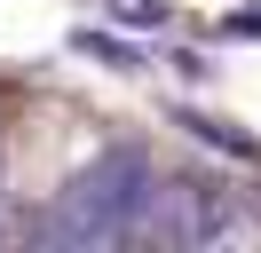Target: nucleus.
Listing matches in <instances>:
<instances>
[{
	"label": "nucleus",
	"mask_w": 261,
	"mask_h": 253,
	"mask_svg": "<svg viewBox=\"0 0 261 253\" xmlns=\"http://www.w3.org/2000/svg\"><path fill=\"white\" fill-rule=\"evenodd\" d=\"M143 206H150L143 150H103L95 166H80L56 190V206L40 214V237L48 245H127L143 230Z\"/></svg>",
	"instance_id": "f257e3e1"
},
{
	"label": "nucleus",
	"mask_w": 261,
	"mask_h": 253,
	"mask_svg": "<svg viewBox=\"0 0 261 253\" xmlns=\"http://www.w3.org/2000/svg\"><path fill=\"white\" fill-rule=\"evenodd\" d=\"M159 245H190V253H261V206L229 182H150L143 230Z\"/></svg>",
	"instance_id": "f03ea898"
}]
</instances>
